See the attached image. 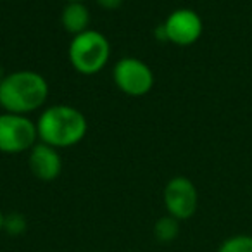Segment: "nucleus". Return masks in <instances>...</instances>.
Masks as SVG:
<instances>
[{"label": "nucleus", "instance_id": "a211bd4d", "mask_svg": "<svg viewBox=\"0 0 252 252\" xmlns=\"http://www.w3.org/2000/svg\"><path fill=\"white\" fill-rule=\"evenodd\" d=\"M94 252H97V251H94Z\"/></svg>", "mask_w": 252, "mask_h": 252}, {"label": "nucleus", "instance_id": "ddd939ff", "mask_svg": "<svg viewBox=\"0 0 252 252\" xmlns=\"http://www.w3.org/2000/svg\"><path fill=\"white\" fill-rule=\"evenodd\" d=\"M123 2H125V0H97V4L100 5L102 9H105V11H116V9L121 7Z\"/></svg>", "mask_w": 252, "mask_h": 252}, {"label": "nucleus", "instance_id": "f03ea898", "mask_svg": "<svg viewBox=\"0 0 252 252\" xmlns=\"http://www.w3.org/2000/svg\"><path fill=\"white\" fill-rule=\"evenodd\" d=\"M38 140L56 149H67L80 144L88 131V123L80 109L67 104H56L43 109L36 121Z\"/></svg>", "mask_w": 252, "mask_h": 252}, {"label": "nucleus", "instance_id": "423d86ee", "mask_svg": "<svg viewBox=\"0 0 252 252\" xmlns=\"http://www.w3.org/2000/svg\"><path fill=\"white\" fill-rule=\"evenodd\" d=\"M162 200L169 216L183 221L195 214L199 206V193L192 180H189L187 176H175L166 183Z\"/></svg>", "mask_w": 252, "mask_h": 252}, {"label": "nucleus", "instance_id": "f257e3e1", "mask_svg": "<svg viewBox=\"0 0 252 252\" xmlns=\"http://www.w3.org/2000/svg\"><path fill=\"white\" fill-rule=\"evenodd\" d=\"M47 98L49 83L36 71H12L0 81V107L4 112L28 116L43 107Z\"/></svg>", "mask_w": 252, "mask_h": 252}, {"label": "nucleus", "instance_id": "dca6fc26", "mask_svg": "<svg viewBox=\"0 0 252 252\" xmlns=\"http://www.w3.org/2000/svg\"><path fill=\"white\" fill-rule=\"evenodd\" d=\"M4 76H5V74H4V73H2V69H0V81L4 80Z\"/></svg>", "mask_w": 252, "mask_h": 252}, {"label": "nucleus", "instance_id": "20e7f679", "mask_svg": "<svg viewBox=\"0 0 252 252\" xmlns=\"http://www.w3.org/2000/svg\"><path fill=\"white\" fill-rule=\"evenodd\" d=\"M38 140L36 123L28 116L2 112L0 114V152L2 154H23L32 151Z\"/></svg>", "mask_w": 252, "mask_h": 252}, {"label": "nucleus", "instance_id": "2eb2a0df", "mask_svg": "<svg viewBox=\"0 0 252 252\" xmlns=\"http://www.w3.org/2000/svg\"><path fill=\"white\" fill-rule=\"evenodd\" d=\"M66 2H87V0H66Z\"/></svg>", "mask_w": 252, "mask_h": 252}, {"label": "nucleus", "instance_id": "39448f33", "mask_svg": "<svg viewBox=\"0 0 252 252\" xmlns=\"http://www.w3.org/2000/svg\"><path fill=\"white\" fill-rule=\"evenodd\" d=\"M116 87L128 97H144L154 87V73L151 66L137 57H123L112 69Z\"/></svg>", "mask_w": 252, "mask_h": 252}, {"label": "nucleus", "instance_id": "f3484780", "mask_svg": "<svg viewBox=\"0 0 252 252\" xmlns=\"http://www.w3.org/2000/svg\"><path fill=\"white\" fill-rule=\"evenodd\" d=\"M2 112H4V111H2V107H0V114H2Z\"/></svg>", "mask_w": 252, "mask_h": 252}, {"label": "nucleus", "instance_id": "6e6552de", "mask_svg": "<svg viewBox=\"0 0 252 252\" xmlns=\"http://www.w3.org/2000/svg\"><path fill=\"white\" fill-rule=\"evenodd\" d=\"M28 166L33 176L40 182H54L63 171V158L56 147L36 142L30 151Z\"/></svg>", "mask_w": 252, "mask_h": 252}, {"label": "nucleus", "instance_id": "7ed1b4c3", "mask_svg": "<svg viewBox=\"0 0 252 252\" xmlns=\"http://www.w3.org/2000/svg\"><path fill=\"white\" fill-rule=\"evenodd\" d=\"M67 56L76 73L92 76L100 73L107 66L111 57V43L104 33L90 28L73 36Z\"/></svg>", "mask_w": 252, "mask_h": 252}, {"label": "nucleus", "instance_id": "9d476101", "mask_svg": "<svg viewBox=\"0 0 252 252\" xmlns=\"http://www.w3.org/2000/svg\"><path fill=\"white\" fill-rule=\"evenodd\" d=\"M180 233V221L173 216H162L156 221L154 224V235L159 242H173Z\"/></svg>", "mask_w": 252, "mask_h": 252}, {"label": "nucleus", "instance_id": "1a4fd4ad", "mask_svg": "<svg viewBox=\"0 0 252 252\" xmlns=\"http://www.w3.org/2000/svg\"><path fill=\"white\" fill-rule=\"evenodd\" d=\"M90 11L85 2H66L61 12V25L73 36L90 30Z\"/></svg>", "mask_w": 252, "mask_h": 252}, {"label": "nucleus", "instance_id": "f8f14e48", "mask_svg": "<svg viewBox=\"0 0 252 252\" xmlns=\"http://www.w3.org/2000/svg\"><path fill=\"white\" fill-rule=\"evenodd\" d=\"M26 228V220L19 213H12L11 216H5L4 220V230H7L9 233L18 235Z\"/></svg>", "mask_w": 252, "mask_h": 252}, {"label": "nucleus", "instance_id": "4468645a", "mask_svg": "<svg viewBox=\"0 0 252 252\" xmlns=\"http://www.w3.org/2000/svg\"><path fill=\"white\" fill-rule=\"evenodd\" d=\"M4 220H5V216L2 214V211H0V231L4 230Z\"/></svg>", "mask_w": 252, "mask_h": 252}, {"label": "nucleus", "instance_id": "0eeeda50", "mask_svg": "<svg viewBox=\"0 0 252 252\" xmlns=\"http://www.w3.org/2000/svg\"><path fill=\"white\" fill-rule=\"evenodd\" d=\"M166 30V38L169 43L178 47L193 45L202 35V19L192 9H175L162 23Z\"/></svg>", "mask_w": 252, "mask_h": 252}, {"label": "nucleus", "instance_id": "9b49d317", "mask_svg": "<svg viewBox=\"0 0 252 252\" xmlns=\"http://www.w3.org/2000/svg\"><path fill=\"white\" fill-rule=\"evenodd\" d=\"M218 252H252V235H233L220 245Z\"/></svg>", "mask_w": 252, "mask_h": 252}]
</instances>
